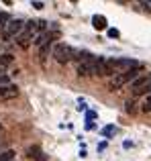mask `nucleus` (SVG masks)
<instances>
[{
  "mask_svg": "<svg viewBox=\"0 0 151 161\" xmlns=\"http://www.w3.org/2000/svg\"><path fill=\"white\" fill-rule=\"evenodd\" d=\"M127 112H135V102H133V100L127 102Z\"/></svg>",
  "mask_w": 151,
  "mask_h": 161,
  "instance_id": "17",
  "label": "nucleus"
},
{
  "mask_svg": "<svg viewBox=\"0 0 151 161\" xmlns=\"http://www.w3.org/2000/svg\"><path fill=\"white\" fill-rule=\"evenodd\" d=\"M139 75V69H133V71H125V74H116L110 78V82H108V88L110 90H120L123 86H127L129 82H133V80Z\"/></svg>",
  "mask_w": 151,
  "mask_h": 161,
  "instance_id": "3",
  "label": "nucleus"
},
{
  "mask_svg": "<svg viewBox=\"0 0 151 161\" xmlns=\"http://www.w3.org/2000/svg\"><path fill=\"white\" fill-rule=\"evenodd\" d=\"M31 41H35V39H33V37L29 35V33H25V31H23V35H20V37H16V43H19V45H20L23 49H27Z\"/></svg>",
  "mask_w": 151,
  "mask_h": 161,
  "instance_id": "8",
  "label": "nucleus"
},
{
  "mask_svg": "<svg viewBox=\"0 0 151 161\" xmlns=\"http://www.w3.org/2000/svg\"><path fill=\"white\" fill-rule=\"evenodd\" d=\"M33 6H35V8H37V10H41V8H43V6H45V4H43V2H33Z\"/></svg>",
  "mask_w": 151,
  "mask_h": 161,
  "instance_id": "18",
  "label": "nucleus"
},
{
  "mask_svg": "<svg viewBox=\"0 0 151 161\" xmlns=\"http://www.w3.org/2000/svg\"><path fill=\"white\" fill-rule=\"evenodd\" d=\"M12 157H14V151H4V153H0V161H12Z\"/></svg>",
  "mask_w": 151,
  "mask_h": 161,
  "instance_id": "11",
  "label": "nucleus"
},
{
  "mask_svg": "<svg viewBox=\"0 0 151 161\" xmlns=\"http://www.w3.org/2000/svg\"><path fill=\"white\" fill-rule=\"evenodd\" d=\"M51 55H53V59H55L57 63H70L76 57V49L72 45H68V43H57L55 47H53Z\"/></svg>",
  "mask_w": 151,
  "mask_h": 161,
  "instance_id": "2",
  "label": "nucleus"
},
{
  "mask_svg": "<svg viewBox=\"0 0 151 161\" xmlns=\"http://www.w3.org/2000/svg\"><path fill=\"white\" fill-rule=\"evenodd\" d=\"M8 63H12V55L10 53H4L2 57H0V65H8Z\"/></svg>",
  "mask_w": 151,
  "mask_h": 161,
  "instance_id": "13",
  "label": "nucleus"
},
{
  "mask_svg": "<svg viewBox=\"0 0 151 161\" xmlns=\"http://www.w3.org/2000/svg\"><path fill=\"white\" fill-rule=\"evenodd\" d=\"M141 110H143V112H151V94L143 100V104H141Z\"/></svg>",
  "mask_w": 151,
  "mask_h": 161,
  "instance_id": "10",
  "label": "nucleus"
},
{
  "mask_svg": "<svg viewBox=\"0 0 151 161\" xmlns=\"http://www.w3.org/2000/svg\"><path fill=\"white\" fill-rule=\"evenodd\" d=\"M19 96V88L14 84H8V86H0V100H10Z\"/></svg>",
  "mask_w": 151,
  "mask_h": 161,
  "instance_id": "5",
  "label": "nucleus"
},
{
  "mask_svg": "<svg viewBox=\"0 0 151 161\" xmlns=\"http://www.w3.org/2000/svg\"><path fill=\"white\" fill-rule=\"evenodd\" d=\"M0 133H2V125H0Z\"/></svg>",
  "mask_w": 151,
  "mask_h": 161,
  "instance_id": "19",
  "label": "nucleus"
},
{
  "mask_svg": "<svg viewBox=\"0 0 151 161\" xmlns=\"http://www.w3.org/2000/svg\"><path fill=\"white\" fill-rule=\"evenodd\" d=\"M139 6L143 8V10H149V12H151V0H141Z\"/></svg>",
  "mask_w": 151,
  "mask_h": 161,
  "instance_id": "15",
  "label": "nucleus"
},
{
  "mask_svg": "<svg viewBox=\"0 0 151 161\" xmlns=\"http://www.w3.org/2000/svg\"><path fill=\"white\" fill-rule=\"evenodd\" d=\"M27 157L33 159V161H47V155H45L43 149L37 147V145H33V147H29V149H27Z\"/></svg>",
  "mask_w": 151,
  "mask_h": 161,
  "instance_id": "6",
  "label": "nucleus"
},
{
  "mask_svg": "<svg viewBox=\"0 0 151 161\" xmlns=\"http://www.w3.org/2000/svg\"><path fill=\"white\" fill-rule=\"evenodd\" d=\"M135 94H147V96L151 94V75L147 78V82H145V86H143V88H139V90H137Z\"/></svg>",
  "mask_w": 151,
  "mask_h": 161,
  "instance_id": "9",
  "label": "nucleus"
},
{
  "mask_svg": "<svg viewBox=\"0 0 151 161\" xmlns=\"http://www.w3.org/2000/svg\"><path fill=\"white\" fill-rule=\"evenodd\" d=\"M119 35H120L119 29H108V37H110V39H116Z\"/></svg>",
  "mask_w": 151,
  "mask_h": 161,
  "instance_id": "16",
  "label": "nucleus"
},
{
  "mask_svg": "<svg viewBox=\"0 0 151 161\" xmlns=\"http://www.w3.org/2000/svg\"><path fill=\"white\" fill-rule=\"evenodd\" d=\"M8 23H10V16H8L6 12H0V27L4 29V27H6Z\"/></svg>",
  "mask_w": 151,
  "mask_h": 161,
  "instance_id": "12",
  "label": "nucleus"
},
{
  "mask_svg": "<svg viewBox=\"0 0 151 161\" xmlns=\"http://www.w3.org/2000/svg\"><path fill=\"white\" fill-rule=\"evenodd\" d=\"M141 63L135 61V59H129V57H115V59H106V74H125V71H133V69H139Z\"/></svg>",
  "mask_w": 151,
  "mask_h": 161,
  "instance_id": "1",
  "label": "nucleus"
},
{
  "mask_svg": "<svg viewBox=\"0 0 151 161\" xmlns=\"http://www.w3.org/2000/svg\"><path fill=\"white\" fill-rule=\"evenodd\" d=\"M25 27H27V25H25L20 19H10V23H8L6 27L2 29V35H4V39L20 37V35H23V31H25Z\"/></svg>",
  "mask_w": 151,
  "mask_h": 161,
  "instance_id": "4",
  "label": "nucleus"
},
{
  "mask_svg": "<svg viewBox=\"0 0 151 161\" xmlns=\"http://www.w3.org/2000/svg\"><path fill=\"white\" fill-rule=\"evenodd\" d=\"M115 133H116L115 126H104V129H102V135H104V137H110V135H115Z\"/></svg>",
  "mask_w": 151,
  "mask_h": 161,
  "instance_id": "14",
  "label": "nucleus"
},
{
  "mask_svg": "<svg viewBox=\"0 0 151 161\" xmlns=\"http://www.w3.org/2000/svg\"><path fill=\"white\" fill-rule=\"evenodd\" d=\"M92 25H94V29H98V31H104V29L108 27L106 19H104L102 14H94L92 16Z\"/></svg>",
  "mask_w": 151,
  "mask_h": 161,
  "instance_id": "7",
  "label": "nucleus"
}]
</instances>
